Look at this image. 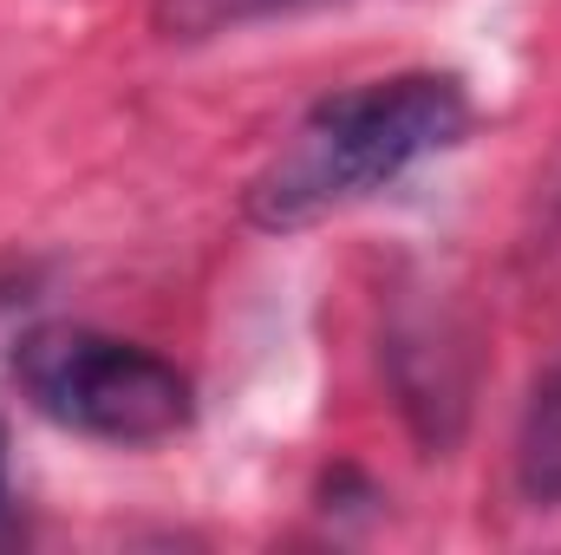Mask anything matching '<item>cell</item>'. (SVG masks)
Listing matches in <instances>:
<instances>
[{"label": "cell", "instance_id": "1", "mask_svg": "<svg viewBox=\"0 0 561 555\" xmlns=\"http://www.w3.org/2000/svg\"><path fill=\"white\" fill-rule=\"evenodd\" d=\"M470 118H477V105L457 72L412 66V72L340 86V92L313 99L294 118V132L262 157V170L242 190V216L262 236H300V229L392 190L419 163L457 150Z\"/></svg>", "mask_w": 561, "mask_h": 555}, {"label": "cell", "instance_id": "2", "mask_svg": "<svg viewBox=\"0 0 561 555\" xmlns=\"http://www.w3.org/2000/svg\"><path fill=\"white\" fill-rule=\"evenodd\" d=\"M13 380L39 418L118 451L163 444L196 418V386L176 360L72 320L26 327L13 340Z\"/></svg>", "mask_w": 561, "mask_h": 555}, {"label": "cell", "instance_id": "3", "mask_svg": "<svg viewBox=\"0 0 561 555\" xmlns=\"http://www.w3.org/2000/svg\"><path fill=\"white\" fill-rule=\"evenodd\" d=\"M516 490L529 510H561V360L536 380L516 424Z\"/></svg>", "mask_w": 561, "mask_h": 555}, {"label": "cell", "instance_id": "4", "mask_svg": "<svg viewBox=\"0 0 561 555\" xmlns=\"http://www.w3.org/2000/svg\"><path fill=\"white\" fill-rule=\"evenodd\" d=\"M294 7H313V0H157L150 20L163 39H216V33H242V26L294 13Z\"/></svg>", "mask_w": 561, "mask_h": 555}, {"label": "cell", "instance_id": "5", "mask_svg": "<svg viewBox=\"0 0 561 555\" xmlns=\"http://www.w3.org/2000/svg\"><path fill=\"white\" fill-rule=\"evenodd\" d=\"M20 536V517H13V464H7V418H0V543Z\"/></svg>", "mask_w": 561, "mask_h": 555}]
</instances>
